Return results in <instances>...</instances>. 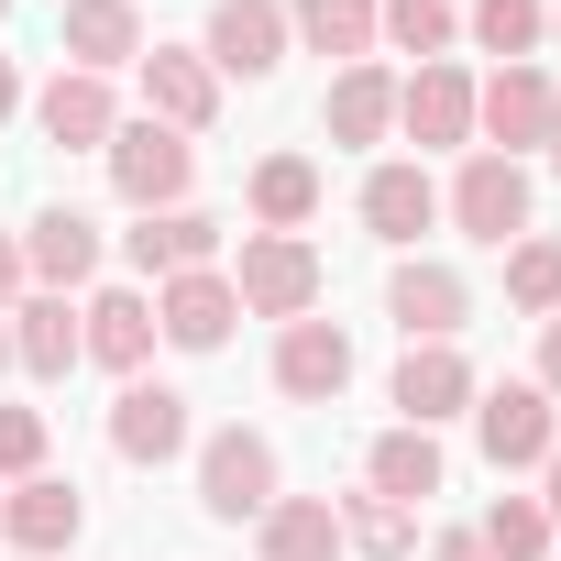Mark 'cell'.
I'll return each mask as SVG.
<instances>
[{
	"instance_id": "cb8c5ba5",
	"label": "cell",
	"mask_w": 561,
	"mask_h": 561,
	"mask_svg": "<svg viewBox=\"0 0 561 561\" xmlns=\"http://www.w3.org/2000/svg\"><path fill=\"white\" fill-rule=\"evenodd\" d=\"M320 133H331V144H386V133H397V78H386L375 56L342 67L331 100H320Z\"/></svg>"
},
{
	"instance_id": "44dd1931",
	"label": "cell",
	"mask_w": 561,
	"mask_h": 561,
	"mask_svg": "<svg viewBox=\"0 0 561 561\" xmlns=\"http://www.w3.org/2000/svg\"><path fill=\"white\" fill-rule=\"evenodd\" d=\"M78 331H89V364H111L122 386L154 364V298H144V287H100V298L78 309Z\"/></svg>"
},
{
	"instance_id": "d590c367",
	"label": "cell",
	"mask_w": 561,
	"mask_h": 561,
	"mask_svg": "<svg viewBox=\"0 0 561 561\" xmlns=\"http://www.w3.org/2000/svg\"><path fill=\"white\" fill-rule=\"evenodd\" d=\"M430 561H495V550H484L473 528H440V539H430Z\"/></svg>"
},
{
	"instance_id": "6da1fadb",
	"label": "cell",
	"mask_w": 561,
	"mask_h": 561,
	"mask_svg": "<svg viewBox=\"0 0 561 561\" xmlns=\"http://www.w3.org/2000/svg\"><path fill=\"white\" fill-rule=\"evenodd\" d=\"M275 495H287V462H275V440H264V430H242V419H231V430H209V440H198V506H209L220 528L264 517Z\"/></svg>"
},
{
	"instance_id": "9a60e30c",
	"label": "cell",
	"mask_w": 561,
	"mask_h": 561,
	"mask_svg": "<svg viewBox=\"0 0 561 561\" xmlns=\"http://www.w3.org/2000/svg\"><path fill=\"white\" fill-rule=\"evenodd\" d=\"M231 320H242V298H231V275H220V264L165 275V287H154V342H176V353H220Z\"/></svg>"
},
{
	"instance_id": "ab89813d",
	"label": "cell",
	"mask_w": 561,
	"mask_h": 561,
	"mask_svg": "<svg viewBox=\"0 0 561 561\" xmlns=\"http://www.w3.org/2000/svg\"><path fill=\"white\" fill-rule=\"evenodd\" d=\"M0 364H12V320H0Z\"/></svg>"
},
{
	"instance_id": "74e56055",
	"label": "cell",
	"mask_w": 561,
	"mask_h": 561,
	"mask_svg": "<svg viewBox=\"0 0 561 561\" xmlns=\"http://www.w3.org/2000/svg\"><path fill=\"white\" fill-rule=\"evenodd\" d=\"M12 111H23V67H12V56H0V122H12Z\"/></svg>"
},
{
	"instance_id": "83f0119b",
	"label": "cell",
	"mask_w": 561,
	"mask_h": 561,
	"mask_svg": "<svg viewBox=\"0 0 561 561\" xmlns=\"http://www.w3.org/2000/svg\"><path fill=\"white\" fill-rule=\"evenodd\" d=\"M462 34H473L495 67H528V56L550 45V0H473V12H462Z\"/></svg>"
},
{
	"instance_id": "4fadbf2b",
	"label": "cell",
	"mask_w": 561,
	"mask_h": 561,
	"mask_svg": "<svg viewBox=\"0 0 561 561\" xmlns=\"http://www.w3.org/2000/svg\"><path fill=\"white\" fill-rule=\"evenodd\" d=\"M397 133H408L419 154H451V144H473V78H462L451 56H430L419 78H397Z\"/></svg>"
},
{
	"instance_id": "4316f807",
	"label": "cell",
	"mask_w": 561,
	"mask_h": 561,
	"mask_svg": "<svg viewBox=\"0 0 561 561\" xmlns=\"http://www.w3.org/2000/svg\"><path fill=\"white\" fill-rule=\"evenodd\" d=\"M320 220V165L309 154H264L253 165V231H309Z\"/></svg>"
},
{
	"instance_id": "d4e9b609",
	"label": "cell",
	"mask_w": 561,
	"mask_h": 561,
	"mask_svg": "<svg viewBox=\"0 0 561 561\" xmlns=\"http://www.w3.org/2000/svg\"><path fill=\"white\" fill-rule=\"evenodd\" d=\"M430 220H440L430 165H375V176H364V231H375V242H397V253H408Z\"/></svg>"
},
{
	"instance_id": "7a4b0ae2",
	"label": "cell",
	"mask_w": 561,
	"mask_h": 561,
	"mask_svg": "<svg viewBox=\"0 0 561 561\" xmlns=\"http://www.w3.org/2000/svg\"><path fill=\"white\" fill-rule=\"evenodd\" d=\"M100 165H111V187H122L133 220H144V209H187V187H198V144L165 133V122H122V133L100 144Z\"/></svg>"
},
{
	"instance_id": "ffe728a7",
	"label": "cell",
	"mask_w": 561,
	"mask_h": 561,
	"mask_svg": "<svg viewBox=\"0 0 561 561\" xmlns=\"http://www.w3.org/2000/svg\"><path fill=\"white\" fill-rule=\"evenodd\" d=\"M12 364H23L34 386H67V375L89 364V331H78V298H45V287H34V298L12 309Z\"/></svg>"
},
{
	"instance_id": "d6a6232c",
	"label": "cell",
	"mask_w": 561,
	"mask_h": 561,
	"mask_svg": "<svg viewBox=\"0 0 561 561\" xmlns=\"http://www.w3.org/2000/svg\"><path fill=\"white\" fill-rule=\"evenodd\" d=\"M45 473V408H0V484Z\"/></svg>"
},
{
	"instance_id": "5bb4252c",
	"label": "cell",
	"mask_w": 561,
	"mask_h": 561,
	"mask_svg": "<svg viewBox=\"0 0 561 561\" xmlns=\"http://www.w3.org/2000/svg\"><path fill=\"white\" fill-rule=\"evenodd\" d=\"M187 440H198V419H187V397H176V386L133 375V386L111 397V451H122V462H144V473H154V462H176Z\"/></svg>"
},
{
	"instance_id": "8d00e7d4",
	"label": "cell",
	"mask_w": 561,
	"mask_h": 561,
	"mask_svg": "<svg viewBox=\"0 0 561 561\" xmlns=\"http://www.w3.org/2000/svg\"><path fill=\"white\" fill-rule=\"evenodd\" d=\"M539 517H550V539H561V451L539 462Z\"/></svg>"
},
{
	"instance_id": "ba28073f",
	"label": "cell",
	"mask_w": 561,
	"mask_h": 561,
	"mask_svg": "<svg viewBox=\"0 0 561 561\" xmlns=\"http://www.w3.org/2000/svg\"><path fill=\"white\" fill-rule=\"evenodd\" d=\"M133 78H144V122H165V133H187V144L220 122V78H209L198 45H144Z\"/></svg>"
},
{
	"instance_id": "277c9868",
	"label": "cell",
	"mask_w": 561,
	"mask_h": 561,
	"mask_svg": "<svg viewBox=\"0 0 561 561\" xmlns=\"http://www.w3.org/2000/svg\"><path fill=\"white\" fill-rule=\"evenodd\" d=\"M440 220H451L462 242H495V253H506V242L528 231V165L473 144V154H462V176L440 187Z\"/></svg>"
},
{
	"instance_id": "603a6c76",
	"label": "cell",
	"mask_w": 561,
	"mask_h": 561,
	"mask_svg": "<svg viewBox=\"0 0 561 561\" xmlns=\"http://www.w3.org/2000/svg\"><path fill=\"white\" fill-rule=\"evenodd\" d=\"M253 561H342V506L331 495H275L253 517Z\"/></svg>"
},
{
	"instance_id": "7402d4cb",
	"label": "cell",
	"mask_w": 561,
	"mask_h": 561,
	"mask_svg": "<svg viewBox=\"0 0 561 561\" xmlns=\"http://www.w3.org/2000/svg\"><path fill=\"white\" fill-rule=\"evenodd\" d=\"M440 484H451V462H440V430H386V440L364 451V495H386V506H408V517H419Z\"/></svg>"
},
{
	"instance_id": "4dcf8cb0",
	"label": "cell",
	"mask_w": 561,
	"mask_h": 561,
	"mask_svg": "<svg viewBox=\"0 0 561 561\" xmlns=\"http://www.w3.org/2000/svg\"><path fill=\"white\" fill-rule=\"evenodd\" d=\"M506 309H528V320L561 309V242H550V231H517V242H506Z\"/></svg>"
},
{
	"instance_id": "f1b7e54d",
	"label": "cell",
	"mask_w": 561,
	"mask_h": 561,
	"mask_svg": "<svg viewBox=\"0 0 561 561\" xmlns=\"http://www.w3.org/2000/svg\"><path fill=\"white\" fill-rule=\"evenodd\" d=\"M419 550V517L386 506V495H342V561H408Z\"/></svg>"
},
{
	"instance_id": "7bdbcfd3",
	"label": "cell",
	"mask_w": 561,
	"mask_h": 561,
	"mask_svg": "<svg viewBox=\"0 0 561 561\" xmlns=\"http://www.w3.org/2000/svg\"><path fill=\"white\" fill-rule=\"evenodd\" d=\"M12 561H23V550H12Z\"/></svg>"
},
{
	"instance_id": "7c38bea8",
	"label": "cell",
	"mask_w": 561,
	"mask_h": 561,
	"mask_svg": "<svg viewBox=\"0 0 561 561\" xmlns=\"http://www.w3.org/2000/svg\"><path fill=\"white\" fill-rule=\"evenodd\" d=\"M34 133H45L56 154H100V144L122 133V100H111V78H89V67H56V78L34 89Z\"/></svg>"
},
{
	"instance_id": "ac0fdd59",
	"label": "cell",
	"mask_w": 561,
	"mask_h": 561,
	"mask_svg": "<svg viewBox=\"0 0 561 561\" xmlns=\"http://www.w3.org/2000/svg\"><path fill=\"white\" fill-rule=\"evenodd\" d=\"M23 275H34L45 298L89 287V275H100V220H89V209H67V198H56V209H34V220H23Z\"/></svg>"
},
{
	"instance_id": "e0dca14e",
	"label": "cell",
	"mask_w": 561,
	"mask_h": 561,
	"mask_svg": "<svg viewBox=\"0 0 561 561\" xmlns=\"http://www.w3.org/2000/svg\"><path fill=\"white\" fill-rule=\"evenodd\" d=\"M56 56H67V67H89V78H122V67H144V0H67Z\"/></svg>"
},
{
	"instance_id": "1f68e13d",
	"label": "cell",
	"mask_w": 561,
	"mask_h": 561,
	"mask_svg": "<svg viewBox=\"0 0 561 561\" xmlns=\"http://www.w3.org/2000/svg\"><path fill=\"white\" fill-rule=\"evenodd\" d=\"M473 539H484L495 561H550V550H561V539H550V517H539V495H495Z\"/></svg>"
},
{
	"instance_id": "e575fe53",
	"label": "cell",
	"mask_w": 561,
	"mask_h": 561,
	"mask_svg": "<svg viewBox=\"0 0 561 561\" xmlns=\"http://www.w3.org/2000/svg\"><path fill=\"white\" fill-rule=\"evenodd\" d=\"M528 386H539V397H561V309L539 320V375H528Z\"/></svg>"
},
{
	"instance_id": "2e32d148",
	"label": "cell",
	"mask_w": 561,
	"mask_h": 561,
	"mask_svg": "<svg viewBox=\"0 0 561 561\" xmlns=\"http://www.w3.org/2000/svg\"><path fill=\"white\" fill-rule=\"evenodd\" d=\"M342 386H353V331L342 320H287V331H275V397L331 408Z\"/></svg>"
},
{
	"instance_id": "836d02e7",
	"label": "cell",
	"mask_w": 561,
	"mask_h": 561,
	"mask_svg": "<svg viewBox=\"0 0 561 561\" xmlns=\"http://www.w3.org/2000/svg\"><path fill=\"white\" fill-rule=\"evenodd\" d=\"M34 298V275H23V231H0V320H12Z\"/></svg>"
},
{
	"instance_id": "d6986e66",
	"label": "cell",
	"mask_w": 561,
	"mask_h": 561,
	"mask_svg": "<svg viewBox=\"0 0 561 561\" xmlns=\"http://www.w3.org/2000/svg\"><path fill=\"white\" fill-rule=\"evenodd\" d=\"M122 264L154 275V287H165V275H198V264H220V220L209 209H144L122 231Z\"/></svg>"
},
{
	"instance_id": "f35d334b",
	"label": "cell",
	"mask_w": 561,
	"mask_h": 561,
	"mask_svg": "<svg viewBox=\"0 0 561 561\" xmlns=\"http://www.w3.org/2000/svg\"><path fill=\"white\" fill-rule=\"evenodd\" d=\"M539 144H550V165H561V100H550V133H539Z\"/></svg>"
},
{
	"instance_id": "9c48e42d",
	"label": "cell",
	"mask_w": 561,
	"mask_h": 561,
	"mask_svg": "<svg viewBox=\"0 0 561 561\" xmlns=\"http://www.w3.org/2000/svg\"><path fill=\"white\" fill-rule=\"evenodd\" d=\"M550 100H561V78L528 56V67H495L484 89H473V133H484V154H528L539 133H550Z\"/></svg>"
},
{
	"instance_id": "60d3db41",
	"label": "cell",
	"mask_w": 561,
	"mask_h": 561,
	"mask_svg": "<svg viewBox=\"0 0 561 561\" xmlns=\"http://www.w3.org/2000/svg\"><path fill=\"white\" fill-rule=\"evenodd\" d=\"M550 45H561V0H550Z\"/></svg>"
},
{
	"instance_id": "5b68a950",
	"label": "cell",
	"mask_w": 561,
	"mask_h": 561,
	"mask_svg": "<svg viewBox=\"0 0 561 561\" xmlns=\"http://www.w3.org/2000/svg\"><path fill=\"white\" fill-rule=\"evenodd\" d=\"M287 0H209V34H198V56H209V78H242V89H264L275 67H287Z\"/></svg>"
},
{
	"instance_id": "f546056e",
	"label": "cell",
	"mask_w": 561,
	"mask_h": 561,
	"mask_svg": "<svg viewBox=\"0 0 561 561\" xmlns=\"http://www.w3.org/2000/svg\"><path fill=\"white\" fill-rule=\"evenodd\" d=\"M451 34H462L451 0H375V45H397V56H419V67H430Z\"/></svg>"
},
{
	"instance_id": "8992f818",
	"label": "cell",
	"mask_w": 561,
	"mask_h": 561,
	"mask_svg": "<svg viewBox=\"0 0 561 561\" xmlns=\"http://www.w3.org/2000/svg\"><path fill=\"white\" fill-rule=\"evenodd\" d=\"M473 440H484L495 473H539V462L561 451V397H539V386H484V397H473Z\"/></svg>"
},
{
	"instance_id": "30bf717a",
	"label": "cell",
	"mask_w": 561,
	"mask_h": 561,
	"mask_svg": "<svg viewBox=\"0 0 561 561\" xmlns=\"http://www.w3.org/2000/svg\"><path fill=\"white\" fill-rule=\"evenodd\" d=\"M484 375L462 364V342H408L397 364V430H440V419H473Z\"/></svg>"
},
{
	"instance_id": "ee69618b",
	"label": "cell",
	"mask_w": 561,
	"mask_h": 561,
	"mask_svg": "<svg viewBox=\"0 0 561 561\" xmlns=\"http://www.w3.org/2000/svg\"><path fill=\"white\" fill-rule=\"evenodd\" d=\"M550 561H561V550H550Z\"/></svg>"
},
{
	"instance_id": "3957f363",
	"label": "cell",
	"mask_w": 561,
	"mask_h": 561,
	"mask_svg": "<svg viewBox=\"0 0 561 561\" xmlns=\"http://www.w3.org/2000/svg\"><path fill=\"white\" fill-rule=\"evenodd\" d=\"M231 298H242L253 320H309V309H320V242H309V231H242Z\"/></svg>"
},
{
	"instance_id": "b9f144b4",
	"label": "cell",
	"mask_w": 561,
	"mask_h": 561,
	"mask_svg": "<svg viewBox=\"0 0 561 561\" xmlns=\"http://www.w3.org/2000/svg\"><path fill=\"white\" fill-rule=\"evenodd\" d=\"M0 23H12V0H0Z\"/></svg>"
},
{
	"instance_id": "52a82bcc",
	"label": "cell",
	"mask_w": 561,
	"mask_h": 561,
	"mask_svg": "<svg viewBox=\"0 0 561 561\" xmlns=\"http://www.w3.org/2000/svg\"><path fill=\"white\" fill-rule=\"evenodd\" d=\"M0 539H12L23 561H67L89 539V495L67 473H23V484H0Z\"/></svg>"
},
{
	"instance_id": "8fae6325",
	"label": "cell",
	"mask_w": 561,
	"mask_h": 561,
	"mask_svg": "<svg viewBox=\"0 0 561 561\" xmlns=\"http://www.w3.org/2000/svg\"><path fill=\"white\" fill-rule=\"evenodd\" d=\"M386 320H397L408 342H451V331L473 320V287H462V264H440V253H408V264L386 275Z\"/></svg>"
},
{
	"instance_id": "484cf974",
	"label": "cell",
	"mask_w": 561,
	"mask_h": 561,
	"mask_svg": "<svg viewBox=\"0 0 561 561\" xmlns=\"http://www.w3.org/2000/svg\"><path fill=\"white\" fill-rule=\"evenodd\" d=\"M287 34H298L309 56L364 67V56H375V0H287Z\"/></svg>"
}]
</instances>
